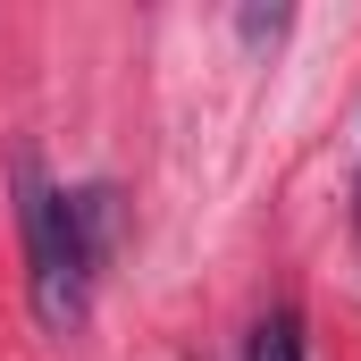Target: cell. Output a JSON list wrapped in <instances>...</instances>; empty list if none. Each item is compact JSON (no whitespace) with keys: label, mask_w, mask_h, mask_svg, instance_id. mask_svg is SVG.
I'll return each mask as SVG.
<instances>
[{"label":"cell","mask_w":361,"mask_h":361,"mask_svg":"<svg viewBox=\"0 0 361 361\" xmlns=\"http://www.w3.org/2000/svg\"><path fill=\"white\" fill-rule=\"evenodd\" d=\"M17 227H25V302H34V319L51 328V336H76L92 311V252L85 235H76V210H68V193L42 177V160L34 152H17Z\"/></svg>","instance_id":"1"},{"label":"cell","mask_w":361,"mask_h":361,"mask_svg":"<svg viewBox=\"0 0 361 361\" xmlns=\"http://www.w3.org/2000/svg\"><path fill=\"white\" fill-rule=\"evenodd\" d=\"M68 210H76V235H85V252H92V269L118 252V193L109 185H85V193H68Z\"/></svg>","instance_id":"2"},{"label":"cell","mask_w":361,"mask_h":361,"mask_svg":"<svg viewBox=\"0 0 361 361\" xmlns=\"http://www.w3.org/2000/svg\"><path fill=\"white\" fill-rule=\"evenodd\" d=\"M244 361H311V353H302V319H294V311H269V319L252 328Z\"/></svg>","instance_id":"3"},{"label":"cell","mask_w":361,"mask_h":361,"mask_svg":"<svg viewBox=\"0 0 361 361\" xmlns=\"http://www.w3.org/2000/svg\"><path fill=\"white\" fill-rule=\"evenodd\" d=\"M244 34H252V42H277V34H286V8H244Z\"/></svg>","instance_id":"4"},{"label":"cell","mask_w":361,"mask_h":361,"mask_svg":"<svg viewBox=\"0 0 361 361\" xmlns=\"http://www.w3.org/2000/svg\"><path fill=\"white\" fill-rule=\"evenodd\" d=\"M353 202H361V185H353Z\"/></svg>","instance_id":"5"}]
</instances>
